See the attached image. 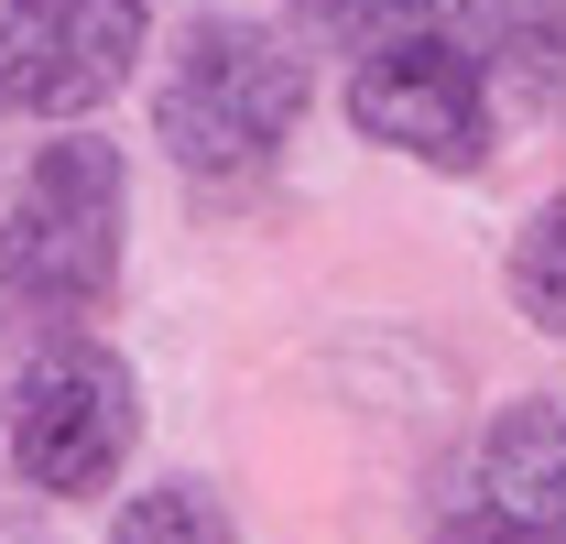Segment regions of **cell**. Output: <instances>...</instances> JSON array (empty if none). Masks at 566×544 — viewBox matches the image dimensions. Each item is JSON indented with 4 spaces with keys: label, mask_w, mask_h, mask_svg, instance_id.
<instances>
[{
    "label": "cell",
    "mask_w": 566,
    "mask_h": 544,
    "mask_svg": "<svg viewBox=\"0 0 566 544\" xmlns=\"http://www.w3.org/2000/svg\"><path fill=\"white\" fill-rule=\"evenodd\" d=\"M349 121L370 142L436 164V175H480L491 164V87H480V55L458 33H381V44H359Z\"/></svg>",
    "instance_id": "3"
},
{
    "label": "cell",
    "mask_w": 566,
    "mask_h": 544,
    "mask_svg": "<svg viewBox=\"0 0 566 544\" xmlns=\"http://www.w3.org/2000/svg\"><path fill=\"white\" fill-rule=\"evenodd\" d=\"M436 0H294V22L305 33H327V44H381V33H415Z\"/></svg>",
    "instance_id": "9"
},
{
    "label": "cell",
    "mask_w": 566,
    "mask_h": 544,
    "mask_svg": "<svg viewBox=\"0 0 566 544\" xmlns=\"http://www.w3.org/2000/svg\"><path fill=\"white\" fill-rule=\"evenodd\" d=\"M294 109H305V66L283 55V33L208 11V22H186V55L153 98V132L186 175H240L294 132Z\"/></svg>",
    "instance_id": "2"
},
{
    "label": "cell",
    "mask_w": 566,
    "mask_h": 544,
    "mask_svg": "<svg viewBox=\"0 0 566 544\" xmlns=\"http://www.w3.org/2000/svg\"><path fill=\"white\" fill-rule=\"evenodd\" d=\"M109 544H240V534H229L218 490H197V479H164V490H142L132 512L109 523Z\"/></svg>",
    "instance_id": "7"
},
{
    "label": "cell",
    "mask_w": 566,
    "mask_h": 544,
    "mask_svg": "<svg viewBox=\"0 0 566 544\" xmlns=\"http://www.w3.org/2000/svg\"><path fill=\"white\" fill-rule=\"evenodd\" d=\"M120 207H132V175L109 142H44L33 175L11 186V218H0V305L11 327H76L109 272H120Z\"/></svg>",
    "instance_id": "1"
},
{
    "label": "cell",
    "mask_w": 566,
    "mask_h": 544,
    "mask_svg": "<svg viewBox=\"0 0 566 544\" xmlns=\"http://www.w3.org/2000/svg\"><path fill=\"white\" fill-rule=\"evenodd\" d=\"M153 11L142 0H0V109L76 121L132 76Z\"/></svg>",
    "instance_id": "5"
},
{
    "label": "cell",
    "mask_w": 566,
    "mask_h": 544,
    "mask_svg": "<svg viewBox=\"0 0 566 544\" xmlns=\"http://www.w3.org/2000/svg\"><path fill=\"white\" fill-rule=\"evenodd\" d=\"M142 414H132V370L109 359V348H44L22 381H11V458L33 490H98V479L132 458Z\"/></svg>",
    "instance_id": "4"
},
{
    "label": "cell",
    "mask_w": 566,
    "mask_h": 544,
    "mask_svg": "<svg viewBox=\"0 0 566 544\" xmlns=\"http://www.w3.org/2000/svg\"><path fill=\"white\" fill-rule=\"evenodd\" d=\"M512 305L534 327H566V197H545L512 240Z\"/></svg>",
    "instance_id": "8"
},
{
    "label": "cell",
    "mask_w": 566,
    "mask_h": 544,
    "mask_svg": "<svg viewBox=\"0 0 566 544\" xmlns=\"http://www.w3.org/2000/svg\"><path fill=\"white\" fill-rule=\"evenodd\" d=\"M424 544H566V414L501 404L469 469L447 479Z\"/></svg>",
    "instance_id": "6"
}]
</instances>
